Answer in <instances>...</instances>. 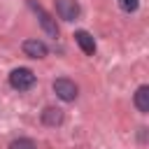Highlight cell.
<instances>
[{"mask_svg":"<svg viewBox=\"0 0 149 149\" xmlns=\"http://www.w3.org/2000/svg\"><path fill=\"white\" fill-rule=\"evenodd\" d=\"M74 42L79 44V49H81L86 56H93V54H95V40H93L91 33H86V30H77V33H74Z\"/></svg>","mask_w":149,"mask_h":149,"instance_id":"5","label":"cell"},{"mask_svg":"<svg viewBox=\"0 0 149 149\" xmlns=\"http://www.w3.org/2000/svg\"><path fill=\"white\" fill-rule=\"evenodd\" d=\"M135 107H137L142 114L149 112V86H147V84H142V86L135 91Z\"/></svg>","mask_w":149,"mask_h":149,"instance_id":"7","label":"cell"},{"mask_svg":"<svg viewBox=\"0 0 149 149\" xmlns=\"http://www.w3.org/2000/svg\"><path fill=\"white\" fill-rule=\"evenodd\" d=\"M23 54L30 58H44L47 56V44L40 40H26L23 42Z\"/></svg>","mask_w":149,"mask_h":149,"instance_id":"6","label":"cell"},{"mask_svg":"<svg viewBox=\"0 0 149 149\" xmlns=\"http://www.w3.org/2000/svg\"><path fill=\"white\" fill-rule=\"evenodd\" d=\"M28 5H30V7L35 9V12H37V16H40V23H42V28H44V30H47V33H49L51 37H58V28H56V21H54V19H51V16H49V14H47V12H44V9L40 7V5H35L33 0H30Z\"/></svg>","mask_w":149,"mask_h":149,"instance_id":"4","label":"cell"},{"mask_svg":"<svg viewBox=\"0 0 149 149\" xmlns=\"http://www.w3.org/2000/svg\"><path fill=\"white\" fill-rule=\"evenodd\" d=\"M9 149H37V144L33 140H28V137H19V140H14L9 144Z\"/></svg>","mask_w":149,"mask_h":149,"instance_id":"9","label":"cell"},{"mask_svg":"<svg viewBox=\"0 0 149 149\" xmlns=\"http://www.w3.org/2000/svg\"><path fill=\"white\" fill-rule=\"evenodd\" d=\"M119 5H121L123 12H135L137 5H140V0H119Z\"/></svg>","mask_w":149,"mask_h":149,"instance_id":"10","label":"cell"},{"mask_svg":"<svg viewBox=\"0 0 149 149\" xmlns=\"http://www.w3.org/2000/svg\"><path fill=\"white\" fill-rule=\"evenodd\" d=\"M56 14L63 21H74L79 16V2L77 0H56Z\"/></svg>","mask_w":149,"mask_h":149,"instance_id":"3","label":"cell"},{"mask_svg":"<svg viewBox=\"0 0 149 149\" xmlns=\"http://www.w3.org/2000/svg\"><path fill=\"white\" fill-rule=\"evenodd\" d=\"M54 93H56L61 100H65V102H72V100L77 98L79 88H77V84H74V81H70V79L61 77V79H56V81H54Z\"/></svg>","mask_w":149,"mask_h":149,"instance_id":"2","label":"cell"},{"mask_svg":"<svg viewBox=\"0 0 149 149\" xmlns=\"http://www.w3.org/2000/svg\"><path fill=\"white\" fill-rule=\"evenodd\" d=\"M42 121H44L47 126H58V123L63 121V112H61L58 107H47V109L42 112Z\"/></svg>","mask_w":149,"mask_h":149,"instance_id":"8","label":"cell"},{"mask_svg":"<svg viewBox=\"0 0 149 149\" xmlns=\"http://www.w3.org/2000/svg\"><path fill=\"white\" fill-rule=\"evenodd\" d=\"M9 84H12L16 91H28V88L35 84V74H33L28 68H16V70H12V74H9Z\"/></svg>","mask_w":149,"mask_h":149,"instance_id":"1","label":"cell"}]
</instances>
